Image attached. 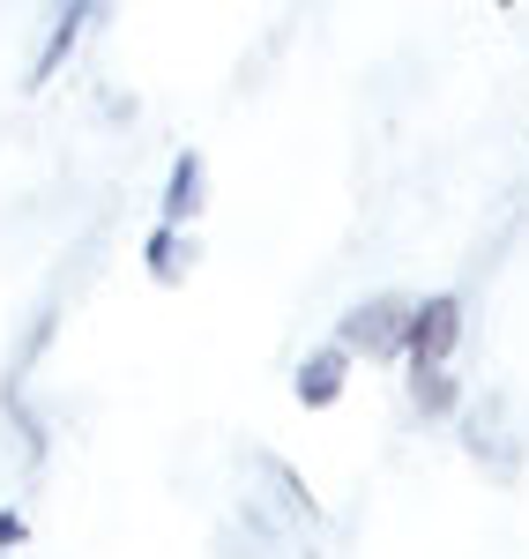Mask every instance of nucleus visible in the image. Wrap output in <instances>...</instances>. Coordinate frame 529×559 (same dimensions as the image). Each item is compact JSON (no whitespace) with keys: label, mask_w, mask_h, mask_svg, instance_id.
Returning a JSON list of instances; mask_svg holds the SVG:
<instances>
[{"label":"nucleus","mask_w":529,"mask_h":559,"mask_svg":"<svg viewBox=\"0 0 529 559\" xmlns=\"http://www.w3.org/2000/svg\"><path fill=\"white\" fill-rule=\"evenodd\" d=\"M462 350V292H425L402 321V366H455Z\"/></svg>","instance_id":"obj_1"},{"label":"nucleus","mask_w":529,"mask_h":559,"mask_svg":"<svg viewBox=\"0 0 529 559\" xmlns=\"http://www.w3.org/2000/svg\"><path fill=\"white\" fill-rule=\"evenodd\" d=\"M402 321H410V299H396V292H373L365 306H351V313H344L336 344L351 350V358L365 350V358L396 366V358H402Z\"/></svg>","instance_id":"obj_2"},{"label":"nucleus","mask_w":529,"mask_h":559,"mask_svg":"<svg viewBox=\"0 0 529 559\" xmlns=\"http://www.w3.org/2000/svg\"><path fill=\"white\" fill-rule=\"evenodd\" d=\"M89 15H105V0H68L52 23H45V38H38V60H31V75H23V90L38 97L68 60H75V45H83V31H89Z\"/></svg>","instance_id":"obj_3"},{"label":"nucleus","mask_w":529,"mask_h":559,"mask_svg":"<svg viewBox=\"0 0 529 559\" xmlns=\"http://www.w3.org/2000/svg\"><path fill=\"white\" fill-rule=\"evenodd\" d=\"M194 261H202V239H194L187 224H172V216H157V231L142 239V269H149V284L179 292V284L194 276Z\"/></svg>","instance_id":"obj_4"},{"label":"nucleus","mask_w":529,"mask_h":559,"mask_svg":"<svg viewBox=\"0 0 529 559\" xmlns=\"http://www.w3.org/2000/svg\"><path fill=\"white\" fill-rule=\"evenodd\" d=\"M344 388H351V350H344V344L306 350V366L291 373V395H299L306 411H336V403H344Z\"/></svg>","instance_id":"obj_5"},{"label":"nucleus","mask_w":529,"mask_h":559,"mask_svg":"<svg viewBox=\"0 0 529 559\" xmlns=\"http://www.w3.org/2000/svg\"><path fill=\"white\" fill-rule=\"evenodd\" d=\"M202 210H209V165H202V150H179L172 179H165V216L172 224H194Z\"/></svg>","instance_id":"obj_6"},{"label":"nucleus","mask_w":529,"mask_h":559,"mask_svg":"<svg viewBox=\"0 0 529 559\" xmlns=\"http://www.w3.org/2000/svg\"><path fill=\"white\" fill-rule=\"evenodd\" d=\"M254 463H262V485H268V500L284 508V522H291V530H321V500L299 485V471H291L284 455H254Z\"/></svg>","instance_id":"obj_7"},{"label":"nucleus","mask_w":529,"mask_h":559,"mask_svg":"<svg viewBox=\"0 0 529 559\" xmlns=\"http://www.w3.org/2000/svg\"><path fill=\"white\" fill-rule=\"evenodd\" d=\"M410 403H418V418H462V381H455V366H410Z\"/></svg>","instance_id":"obj_8"},{"label":"nucleus","mask_w":529,"mask_h":559,"mask_svg":"<svg viewBox=\"0 0 529 559\" xmlns=\"http://www.w3.org/2000/svg\"><path fill=\"white\" fill-rule=\"evenodd\" d=\"M23 537H31V530H23V515H15V508H0V552H15Z\"/></svg>","instance_id":"obj_9"},{"label":"nucleus","mask_w":529,"mask_h":559,"mask_svg":"<svg viewBox=\"0 0 529 559\" xmlns=\"http://www.w3.org/2000/svg\"><path fill=\"white\" fill-rule=\"evenodd\" d=\"M500 8H515V0H500Z\"/></svg>","instance_id":"obj_10"}]
</instances>
